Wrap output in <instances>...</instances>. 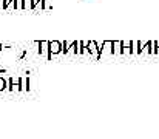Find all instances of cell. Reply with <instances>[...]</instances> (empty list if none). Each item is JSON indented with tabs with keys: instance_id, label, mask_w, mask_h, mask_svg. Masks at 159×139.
Wrapping results in <instances>:
<instances>
[{
	"instance_id": "cell-2",
	"label": "cell",
	"mask_w": 159,
	"mask_h": 139,
	"mask_svg": "<svg viewBox=\"0 0 159 139\" xmlns=\"http://www.w3.org/2000/svg\"><path fill=\"white\" fill-rule=\"evenodd\" d=\"M0 49H2V45H0Z\"/></svg>"
},
{
	"instance_id": "cell-1",
	"label": "cell",
	"mask_w": 159,
	"mask_h": 139,
	"mask_svg": "<svg viewBox=\"0 0 159 139\" xmlns=\"http://www.w3.org/2000/svg\"><path fill=\"white\" fill-rule=\"evenodd\" d=\"M5 85H6V84H5V81L2 79V73H0V90H3V88H5Z\"/></svg>"
}]
</instances>
